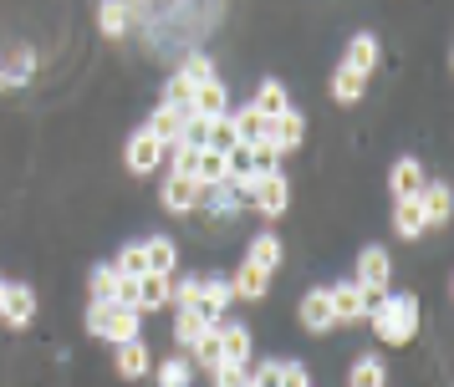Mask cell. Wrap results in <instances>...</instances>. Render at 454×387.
Segmentation results:
<instances>
[{
	"instance_id": "obj_6",
	"label": "cell",
	"mask_w": 454,
	"mask_h": 387,
	"mask_svg": "<svg viewBox=\"0 0 454 387\" xmlns=\"http://www.w3.org/2000/svg\"><path fill=\"white\" fill-rule=\"evenodd\" d=\"M261 138H266L276 153H296V148L307 143V118H301L296 107H286L281 118H270V122H266V133H261Z\"/></svg>"
},
{
	"instance_id": "obj_11",
	"label": "cell",
	"mask_w": 454,
	"mask_h": 387,
	"mask_svg": "<svg viewBox=\"0 0 454 387\" xmlns=\"http://www.w3.org/2000/svg\"><path fill=\"white\" fill-rule=\"evenodd\" d=\"M230 311V281H220V275H209V281H200V301H194V316L205 326H220Z\"/></svg>"
},
{
	"instance_id": "obj_18",
	"label": "cell",
	"mask_w": 454,
	"mask_h": 387,
	"mask_svg": "<svg viewBox=\"0 0 454 387\" xmlns=\"http://www.w3.org/2000/svg\"><path fill=\"white\" fill-rule=\"evenodd\" d=\"M144 260L153 275H168L174 281V270H179V244L168 240V235H148L144 240Z\"/></svg>"
},
{
	"instance_id": "obj_17",
	"label": "cell",
	"mask_w": 454,
	"mask_h": 387,
	"mask_svg": "<svg viewBox=\"0 0 454 387\" xmlns=\"http://www.w3.org/2000/svg\"><path fill=\"white\" fill-rule=\"evenodd\" d=\"M424 163L419 159H398L393 163V174H388V189H393V204L398 199H419V189H424Z\"/></svg>"
},
{
	"instance_id": "obj_2",
	"label": "cell",
	"mask_w": 454,
	"mask_h": 387,
	"mask_svg": "<svg viewBox=\"0 0 454 387\" xmlns=\"http://www.w3.org/2000/svg\"><path fill=\"white\" fill-rule=\"evenodd\" d=\"M138 326L144 316L133 311V306H118V301H92L87 306V331L92 337H103V342H138Z\"/></svg>"
},
{
	"instance_id": "obj_42",
	"label": "cell",
	"mask_w": 454,
	"mask_h": 387,
	"mask_svg": "<svg viewBox=\"0 0 454 387\" xmlns=\"http://www.w3.org/2000/svg\"><path fill=\"white\" fill-rule=\"evenodd\" d=\"M209 148H235V128H230V118H220V122H209Z\"/></svg>"
},
{
	"instance_id": "obj_21",
	"label": "cell",
	"mask_w": 454,
	"mask_h": 387,
	"mask_svg": "<svg viewBox=\"0 0 454 387\" xmlns=\"http://www.w3.org/2000/svg\"><path fill=\"white\" fill-rule=\"evenodd\" d=\"M194 179H200V189L230 183V159H225V148H200V159H194Z\"/></svg>"
},
{
	"instance_id": "obj_25",
	"label": "cell",
	"mask_w": 454,
	"mask_h": 387,
	"mask_svg": "<svg viewBox=\"0 0 454 387\" xmlns=\"http://www.w3.org/2000/svg\"><path fill=\"white\" fill-rule=\"evenodd\" d=\"M348 387H388V367H383V357L363 352V357L352 362V372H348Z\"/></svg>"
},
{
	"instance_id": "obj_40",
	"label": "cell",
	"mask_w": 454,
	"mask_h": 387,
	"mask_svg": "<svg viewBox=\"0 0 454 387\" xmlns=\"http://www.w3.org/2000/svg\"><path fill=\"white\" fill-rule=\"evenodd\" d=\"M250 383H255V387H281V357L255 362V367H250Z\"/></svg>"
},
{
	"instance_id": "obj_31",
	"label": "cell",
	"mask_w": 454,
	"mask_h": 387,
	"mask_svg": "<svg viewBox=\"0 0 454 387\" xmlns=\"http://www.w3.org/2000/svg\"><path fill=\"white\" fill-rule=\"evenodd\" d=\"M113 270H118L123 281H138V275L148 270V260H144V240L123 244V250H118V260H113Z\"/></svg>"
},
{
	"instance_id": "obj_9",
	"label": "cell",
	"mask_w": 454,
	"mask_h": 387,
	"mask_svg": "<svg viewBox=\"0 0 454 387\" xmlns=\"http://www.w3.org/2000/svg\"><path fill=\"white\" fill-rule=\"evenodd\" d=\"M113 372H118L123 383H138V377L153 372V352L144 346V337H138V342H118L113 346Z\"/></svg>"
},
{
	"instance_id": "obj_22",
	"label": "cell",
	"mask_w": 454,
	"mask_h": 387,
	"mask_svg": "<svg viewBox=\"0 0 454 387\" xmlns=\"http://www.w3.org/2000/svg\"><path fill=\"white\" fill-rule=\"evenodd\" d=\"M246 265H255V270H281V235H270V229H261L255 240H250L246 250Z\"/></svg>"
},
{
	"instance_id": "obj_10",
	"label": "cell",
	"mask_w": 454,
	"mask_h": 387,
	"mask_svg": "<svg viewBox=\"0 0 454 387\" xmlns=\"http://www.w3.org/2000/svg\"><path fill=\"white\" fill-rule=\"evenodd\" d=\"M200 179H189V174H168L164 179V189H159V199H164V209L168 214H194L200 209Z\"/></svg>"
},
{
	"instance_id": "obj_20",
	"label": "cell",
	"mask_w": 454,
	"mask_h": 387,
	"mask_svg": "<svg viewBox=\"0 0 454 387\" xmlns=\"http://www.w3.org/2000/svg\"><path fill=\"white\" fill-rule=\"evenodd\" d=\"M0 321H11V326H31L36 321V290H31V285H11V290H5V311H0Z\"/></svg>"
},
{
	"instance_id": "obj_5",
	"label": "cell",
	"mask_w": 454,
	"mask_h": 387,
	"mask_svg": "<svg viewBox=\"0 0 454 387\" xmlns=\"http://www.w3.org/2000/svg\"><path fill=\"white\" fill-rule=\"evenodd\" d=\"M250 204H255V214L266 224H276L281 214H286V204H291V183L281 179V174H270V179H261L255 189H250Z\"/></svg>"
},
{
	"instance_id": "obj_7",
	"label": "cell",
	"mask_w": 454,
	"mask_h": 387,
	"mask_svg": "<svg viewBox=\"0 0 454 387\" xmlns=\"http://www.w3.org/2000/svg\"><path fill=\"white\" fill-rule=\"evenodd\" d=\"M296 316H301V331H307V337H327L332 326H337L332 301H327V285L307 290V296H301V306H296Z\"/></svg>"
},
{
	"instance_id": "obj_32",
	"label": "cell",
	"mask_w": 454,
	"mask_h": 387,
	"mask_svg": "<svg viewBox=\"0 0 454 387\" xmlns=\"http://www.w3.org/2000/svg\"><path fill=\"white\" fill-rule=\"evenodd\" d=\"M205 331H209V326L200 321L194 311H179V316H174V342H179V352H194V342H200Z\"/></svg>"
},
{
	"instance_id": "obj_12",
	"label": "cell",
	"mask_w": 454,
	"mask_h": 387,
	"mask_svg": "<svg viewBox=\"0 0 454 387\" xmlns=\"http://www.w3.org/2000/svg\"><path fill=\"white\" fill-rule=\"evenodd\" d=\"M164 143L153 138V133H133L128 138V148H123V163H128V174H153L159 163H164Z\"/></svg>"
},
{
	"instance_id": "obj_36",
	"label": "cell",
	"mask_w": 454,
	"mask_h": 387,
	"mask_svg": "<svg viewBox=\"0 0 454 387\" xmlns=\"http://www.w3.org/2000/svg\"><path fill=\"white\" fill-rule=\"evenodd\" d=\"M164 102H168V107H194V81H189L184 72H174L168 87H164Z\"/></svg>"
},
{
	"instance_id": "obj_44",
	"label": "cell",
	"mask_w": 454,
	"mask_h": 387,
	"mask_svg": "<svg viewBox=\"0 0 454 387\" xmlns=\"http://www.w3.org/2000/svg\"><path fill=\"white\" fill-rule=\"evenodd\" d=\"M5 290H11V281H0V311H5Z\"/></svg>"
},
{
	"instance_id": "obj_30",
	"label": "cell",
	"mask_w": 454,
	"mask_h": 387,
	"mask_svg": "<svg viewBox=\"0 0 454 387\" xmlns=\"http://www.w3.org/2000/svg\"><path fill=\"white\" fill-rule=\"evenodd\" d=\"M230 128H235V143H255L261 133H266V118L255 112V107H240V112H230Z\"/></svg>"
},
{
	"instance_id": "obj_13",
	"label": "cell",
	"mask_w": 454,
	"mask_h": 387,
	"mask_svg": "<svg viewBox=\"0 0 454 387\" xmlns=\"http://www.w3.org/2000/svg\"><path fill=\"white\" fill-rule=\"evenodd\" d=\"M168 290H174V281H168V275H153V270H144V275L133 281V311H138V316H148V311H164V306H168Z\"/></svg>"
},
{
	"instance_id": "obj_19",
	"label": "cell",
	"mask_w": 454,
	"mask_h": 387,
	"mask_svg": "<svg viewBox=\"0 0 454 387\" xmlns=\"http://www.w3.org/2000/svg\"><path fill=\"white\" fill-rule=\"evenodd\" d=\"M266 285H270L266 270H255V265L240 260V270L230 275V301H266Z\"/></svg>"
},
{
	"instance_id": "obj_38",
	"label": "cell",
	"mask_w": 454,
	"mask_h": 387,
	"mask_svg": "<svg viewBox=\"0 0 454 387\" xmlns=\"http://www.w3.org/2000/svg\"><path fill=\"white\" fill-rule=\"evenodd\" d=\"M164 159H168V174H189V179H194V159H200V148H189V143H174Z\"/></svg>"
},
{
	"instance_id": "obj_24",
	"label": "cell",
	"mask_w": 454,
	"mask_h": 387,
	"mask_svg": "<svg viewBox=\"0 0 454 387\" xmlns=\"http://www.w3.org/2000/svg\"><path fill=\"white\" fill-rule=\"evenodd\" d=\"M342 66L357 72V77H368L372 66H378V36H368V31H363V36H352L348 41V61H342Z\"/></svg>"
},
{
	"instance_id": "obj_3",
	"label": "cell",
	"mask_w": 454,
	"mask_h": 387,
	"mask_svg": "<svg viewBox=\"0 0 454 387\" xmlns=\"http://www.w3.org/2000/svg\"><path fill=\"white\" fill-rule=\"evenodd\" d=\"M352 281L363 285L368 296H388V285H393V260H388V250L383 244H368L363 255H357V275Z\"/></svg>"
},
{
	"instance_id": "obj_16",
	"label": "cell",
	"mask_w": 454,
	"mask_h": 387,
	"mask_svg": "<svg viewBox=\"0 0 454 387\" xmlns=\"http://www.w3.org/2000/svg\"><path fill=\"white\" fill-rule=\"evenodd\" d=\"M194 118H205V122L230 118V92H225V81L220 77L205 81V87H194Z\"/></svg>"
},
{
	"instance_id": "obj_26",
	"label": "cell",
	"mask_w": 454,
	"mask_h": 387,
	"mask_svg": "<svg viewBox=\"0 0 454 387\" xmlns=\"http://www.w3.org/2000/svg\"><path fill=\"white\" fill-rule=\"evenodd\" d=\"M424 229H429V224H424V214H419V204L413 199L393 204V235H398V240H419Z\"/></svg>"
},
{
	"instance_id": "obj_43",
	"label": "cell",
	"mask_w": 454,
	"mask_h": 387,
	"mask_svg": "<svg viewBox=\"0 0 454 387\" xmlns=\"http://www.w3.org/2000/svg\"><path fill=\"white\" fill-rule=\"evenodd\" d=\"M281 387H311L301 362H281Z\"/></svg>"
},
{
	"instance_id": "obj_23",
	"label": "cell",
	"mask_w": 454,
	"mask_h": 387,
	"mask_svg": "<svg viewBox=\"0 0 454 387\" xmlns=\"http://www.w3.org/2000/svg\"><path fill=\"white\" fill-rule=\"evenodd\" d=\"M250 107H255V112H261V118H281V112H286L291 107V97H286V87H281V81L270 77V81H261V87H255V97H250Z\"/></svg>"
},
{
	"instance_id": "obj_28",
	"label": "cell",
	"mask_w": 454,
	"mask_h": 387,
	"mask_svg": "<svg viewBox=\"0 0 454 387\" xmlns=\"http://www.w3.org/2000/svg\"><path fill=\"white\" fill-rule=\"evenodd\" d=\"M246 148H250V174H255V179H270V174H281V153H276L266 138L246 143Z\"/></svg>"
},
{
	"instance_id": "obj_35",
	"label": "cell",
	"mask_w": 454,
	"mask_h": 387,
	"mask_svg": "<svg viewBox=\"0 0 454 387\" xmlns=\"http://www.w3.org/2000/svg\"><path fill=\"white\" fill-rule=\"evenodd\" d=\"M179 72H184V77L194 81V87H205V81H215V61H209L205 51H189V57H184V66H179Z\"/></svg>"
},
{
	"instance_id": "obj_29",
	"label": "cell",
	"mask_w": 454,
	"mask_h": 387,
	"mask_svg": "<svg viewBox=\"0 0 454 387\" xmlns=\"http://www.w3.org/2000/svg\"><path fill=\"white\" fill-rule=\"evenodd\" d=\"M189 377H194V362L184 352H174V357L159 362V387H189Z\"/></svg>"
},
{
	"instance_id": "obj_1",
	"label": "cell",
	"mask_w": 454,
	"mask_h": 387,
	"mask_svg": "<svg viewBox=\"0 0 454 387\" xmlns=\"http://www.w3.org/2000/svg\"><path fill=\"white\" fill-rule=\"evenodd\" d=\"M368 326L383 346H403L419 337V296H372Z\"/></svg>"
},
{
	"instance_id": "obj_8",
	"label": "cell",
	"mask_w": 454,
	"mask_h": 387,
	"mask_svg": "<svg viewBox=\"0 0 454 387\" xmlns=\"http://www.w3.org/2000/svg\"><path fill=\"white\" fill-rule=\"evenodd\" d=\"M215 331H220V357H225L230 367H250V352H255V331H250L246 321H220Z\"/></svg>"
},
{
	"instance_id": "obj_37",
	"label": "cell",
	"mask_w": 454,
	"mask_h": 387,
	"mask_svg": "<svg viewBox=\"0 0 454 387\" xmlns=\"http://www.w3.org/2000/svg\"><path fill=\"white\" fill-rule=\"evenodd\" d=\"M194 357H200V367H209V372H215V367L225 362V357H220V331H215V326H209L205 337L194 342Z\"/></svg>"
},
{
	"instance_id": "obj_41",
	"label": "cell",
	"mask_w": 454,
	"mask_h": 387,
	"mask_svg": "<svg viewBox=\"0 0 454 387\" xmlns=\"http://www.w3.org/2000/svg\"><path fill=\"white\" fill-rule=\"evenodd\" d=\"M209 377H215V387H250V367H230V362H220L215 372H209Z\"/></svg>"
},
{
	"instance_id": "obj_14",
	"label": "cell",
	"mask_w": 454,
	"mask_h": 387,
	"mask_svg": "<svg viewBox=\"0 0 454 387\" xmlns=\"http://www.w3.org/2000/svg\"><path fill=\"white\" fill-rule=\"evenodd\" d=\"M189 118H194V107H168V102H159L144 133H153V138L164 143V148H174V143H179V133H184V122H189Z\"/></svg>"
},
{
	"instance_id": "obj_34",
	"label": "cell",
	"mask_w": 454,
	"mask_h": 387,
	"mask_svg": "<svg viewBox=\"0 0 454 387\" xmlns=\"http://www.w3.org/2000/svg\"><path fill=\"white\" fill-rule=\"evenodd\" d=\"M194 301H200V275L174 281V290H168V306H174V311H194Z\"/></svg>"
},
{
	"instance_id": "obj_33",
	"label": "cell",
	"mask_w": 454,
	"mask_h": 387,
	"mask_svg": "<svg viewBox=\"0 0 454 387\" xmlns=\"http://www.w3.org/2000/svg\"><path fill=\"white\" fill-rule=\"evenodd\" d=\"M98 26H103V36H123L128 31V5L123 0H103V5H98Z\"/></svg>"
},
{
	"instance_id": "obj_39",
	"label": "cell",
	"mask_w": 454,
	"mask_h": 387,
	"mask_svg": "<svg viewBox=\"0 0 454 387\" xmlns=\"http://www.w3.org/2000/svg\"><path fill=\"white\" fill-rule=\"evenodd\" d=\"M113 290H118V270L113 265H98L92 270V301H113Z\"/></svg>"
},
{
	"instance_id": "obj_27",
	"label": "cell",
	"mask_w": 454,
	"mask_h": 387,
	"mask_svg": "<svg viewBox=\"0 0 454 387\" xmlns=\"http://www.w3.org/2000/svg\"><path fill=\"white\" fill-rule=\"evenodd\" d=\"M363 87H368V77H357V72H348V66H337V72H332V97L342 102V107L363 102Z\"/></svg>"
},
{
	"instance_id": "obj_4",
	"label": "cell",
	"mask_w": 454,
	"mask_h": 387,
	"mask_svg": "<svg viewBox=\"0 0 454 387\" xmlns=\"http://www.w3.org/2000/svg\"><path fill=\"white\" fill-rule=\"evenodd\" d=\"M327 301H332L337 326H342V321H363V316H368V306H372V296L357 281H337V285H327Z\"/></svg>"
},
{
	"instance_id": "obj_15",
	"label": "cell",
	"mask_w": 454,
	"mask_h": 387,
	"mask_svg": "<svg viewBox=\"0 0 454 387\" xmlns=\"http://www.w3.org/2000/svg\"><path fill=\"white\" fill-rule=\"evenodd\" d=\"M419 214H424V224H450V204H454V194H450V183H439V179H429L424 189H419Z\"/></svg>"
}]
</instances>
